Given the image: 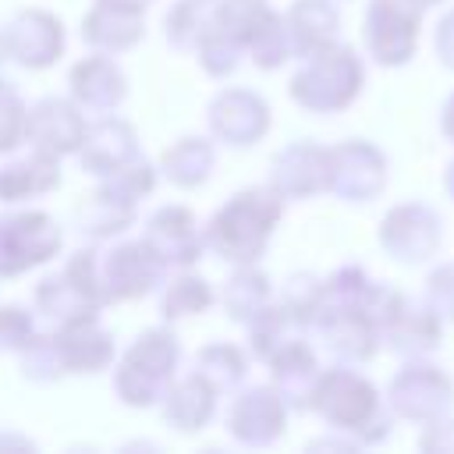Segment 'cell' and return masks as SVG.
I'll return each instance as SVG.
<instances>
[{"instance_id": "1", "label": "cell", "mask_w": 454, "mask_h": 454, "mask_svg": "<svg viewBox=\"0 0 454 454\" xmlns=\"http://www.w3.org/2000/svg\"><path fill=\"white\" fill-rule=\"evenodd\" d=\"M312 404L337 429L362 433V440H383L390 433V419H387V411L380 404L376 387L365 376L351 372V369L326 372L312 390Z\"/></svg>"}, {"instance_id": "2", "label": "cell", "mask_w": 454, "mask_h": 454, "mask_svg": "<svg viewBox=\"0 0 454 454\" xmlns=\"http://www.w3.org/2000/svg\"><path fill=\"white\" fill-rule=\"evenodd\" d=\"M362 89V64L344 46L316 50V60L294 78V96L312 110H340Z\"/></svg>"}, {"instance_id": "3", "label": "cell", "mask_w": 454, "mask_h": 454, "mask_svg": "<svg viewBox=\"0 0 454 454\" xmlns=\"http://www.w3.org/2000/svg\"><path fill=\"white\" fill-rule=\"evenodd\" d=\"M390 408L401 419H411L419 426L443 419L454 408V383L443 369L411 358L394 380H390Z\"/></svg>"}, {"instance_id": "4", "label": "cell", "mask_w": 454, "mask_h": 454, "mask_svg": "<svg viewBox=\"0 0 454 454\" xmlns=\"http://www.w3.org/2000/svg\"><path fill=\"white\" fill-rule=\"evenodd\" d=\"M443 241V223L426 202H401L387 213L380 223V245L387 248L390 259L404 266H419L440 252Z\"/></svg>"}, {"instance_id": "5", "label": "cell", "mask_w": 454, "mask_h": 454, "mask_svg": "<svg viewBox=\"0 0 454 454\" xmlns=\"http://www.w3.org/2000/svg\"><path fill=\"white\" fill-rule=\"evenodd\" d=\"M419 4L411 0H372L365 14V43L369 53L387 64L401 67L419 43Z\"/></svg>"}, {"instance_id": "6", "label": "cell", "mask_w": 454, "mask_h": 454, "mask_svg": "<svg viewBox=\"0 0 454 454\" xmlns=\"http://www.w3.org/2000/svg\"><path fill=\"white\" fill-rule=\"evenodd\" d=\"M330 184L348 202H369L387 184V160L369 142H348L330 153Z\"/></svg>"}, {"instance_id": "7", "label": "cell", "mask_w": 454, "mask_h": 454, "mask_svg": "<svg viewBox=\"0 0 454 454\" xmlns=\"http://www.w3.org/2000/svg\"><path fill=\"white\" fill-rule=\"evenodd\" d=\"M383 337L390 340V348L404 358H422L429 351L440 348V337H443V319L429 309V301H411V298H401L390 323L383 326Z\"/></svg>"}, {"instance_id": "8", "label": "cell", "mask_w": 454, "mask_h": 454, "mask_svg": "<svg viewBox=\"0 0 454 454\" xmlns=\"http://www.w3.org/2000/svg\"><path fill=\"white\" fill-rule=\"evenodd\" d=\"M291 18H294V35H298L301 50L316 53V50L330 46V39L337 32V11L326 0H301Z\"/></svg>"}, {"instance_id": "9", "label": "cell", "mask_w": 454, "mask_h": 454, "mask_svg": "<svg viewBox=\"0 0 454 454\" xmlns=\"http://www.w3.org/2000/svg\"><path fill=\"white\" fill-rule=\"evenodd\" d=\"M426 301L443 323H454V262H443L426 277Z\"/></svg>"}, {"instance_id": "10", "label": "cell", "mask_w": 454, "mask_h": 454, "mask_svg": "<svg viewBox=\"0 0 454 454\" xmlns=\"http://www.w3.org/2000/svg\"><path fill=\"white\" fill-rule=\"evenodd\" d=\"M422 447H436V450H454V419H436V422H426V436H422Z\"/></svg>"}, {"instance_id": "11", "label": "cell", "mask_w": 454, "mask_h": 454, "mask_svg": "<svg viewBox=\"0 0 454 454\" xmlns=\"http://www.w3.org/2000/svg\"><path fill=\"white\" fill-rule=\"evenodd\" d=\"M436 57L443 67L454 71V11H447L436 25Z\"/></svg>"}, {"instance_id": "12", "label": "cell", "mask_w": 454, "mask_h": 454, "mask_svg": "<svg viewBox=\"0 0 454 454\" xmlns=\"http://www.w3.org/2000/svg\"><path fill=\"white\" fill-rule=\"evenodd\" d=\"M440 131L454 142V92L447 96V103H443V110H440Z\"/></svg>"}, {"instance_id": "13", "label": "cell", "mask_w": 454, "mask_h": 454, "mask_svg": "<svg viewBox=\"0 0 454 454\" xmlns=\"http://www.w3.org/2000/svg\"><path fill=\"white\" fill-rule=\"evenodd\" d=\"M443 184H447V195L454 199V163L447 167V177H443Z\"/></svg>"}, {"instance_id": "14", "label": "cell", "mask_w": 454, "mask_h": 454, "mask_svg": "<svg viewBox=\"0 0 454 454\" xmlns=\"http://www.w3.org/2000/svg\"><path fill=\"white\" fill-rule=\"evenodd\" d=\"M411 4H419V7H433V4H440V0H411Z\"/></svg>"}]
</instances>
